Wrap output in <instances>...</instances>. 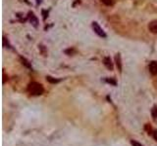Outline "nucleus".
<instances>
[{
    "label": "nucleus",
    "instance_id": "nucleus-1",
    "mask_svg": "<svg viewBox=\"0 0 157 146\" xmlns=\"http://www.w3.org/2000/svg\"><path fill=\"white\" fill-rule=\"evenodd\" d=\"M28 91L32 96H41L43 94V92H44V89H43L41 84L37 82H32L29 84Z\"/></svg>",
    "mask_w": 157,
    "mask_h": 146
},
{
    "label": "nucleus",
    "instance_id": "nucleus-2",
    "mask_svg": "<svg viewBox=\"0 0 157 146\" xmlns=\"http://www.w3.org/2000/svg\"><path fill=\"white\" fill-rule=\"evenodd\" d=\"M92 28L94 30V32L96 33L97 35H99L100 37L106 38V33L103 31V29L100 28L99 24L96 23V21H93V23H92Z\"/></svg>",
    "mask_w": 157,
    "mask_h": 146
},
{
    "label": "nucleus",
    "instance_id": "nucleus-3",
    "mask_svg": "<svg viewBox=\"0 0 157 146\" xmlns=\"http://www.w3.org/2000/svg\"><path fill=\"white\" fill-rule=\"evenodd\" d=\"M148 69H149L151 74L156 75L157 74V61H151L149 65H148Z\"/></svg>",
    "mask_w": 157,
    "mask_h": 146
},
{
    "label": "nucleus",
    "instance_id": "nucleus-4",
    "mask_svg": "<svg viewBox=\"0 0 157 146\" xmlns=\"http://www.w3.org/2000/svg\"><path fill=\"white\" fill-rule=\"evenodd\" d=\"M148 29H149L150 32L157 34V20L152 21L151 23L148 24Z\"/></svg>",
    "mask_w": 157,
    "mask_h": 146
},
{
    "label": "nucleus",
    "instance_id": "nucleus-5",
    "mask_svg": "<svg viewBox=\"0 0 157 146\" xmlns=\"http://www.w3.org/2000/svg\"><path fill=\"white\" fill-rule=\"evenodd\" d=\"M103 63H104V65H105L109 70H113V63H112V60H111V59L109 57H104Z\"/></svg>",
    "mask_w": 157,
    "mask_h": 146
},
{
    "label": "nucleus",
    "instance_id": "nucleus-6",
    "mask_svg": "<svg viewBox=\"0 0 157 146\" xmlns=\"http://www.w3.org/2000/svg\"><path fill=\"white\" fill-rule=\"evenodd\" d=\"M29 19H30V24H32L34 26V28H37L38 21H37V19L36 18V16H34L33 13H30V14H29Z\"/></svg>",
    "mask_w": 157,
    "mask_h": 146
},
{
    "label": "nucleus",
    "instance_id": "nucleus-7",
    "mask_svg": "<svg viewBox=\"0 0 157 146\" xmlns=\"http://www.w3.org/2000/svg\"><path fill=\"white\" fill-rule=\"evenodd\" d=\"M115 60H116V64H117L118 69H119V71H122V63H121V56H120V54L116 55Z\"/></svg>",
    "mask_w": 157,
    "mask_h": 146
},
{
    "label": "nucleus",
    "instance_id": "nucleus-8",
    "mask_svg": "<svg viewBox=\"0 0 157 146\" xmlns=\"http://www.w3.org/2000/svg\"><path fill=\"white\" fill-rule=\"evenodd\" d=\"M151 115H152V118H153L154 122L157 123V106H153V107H152Z\"/></svg>",
    "mask_w": 157,
    "mask_h": 146
},
{
    "label": "nucleus",
    "instance_id": "nucleus-9",
    "mask_svg": "<svg viewBox=\"0 0 157 146\" xmlns=\"http://www.w3.org/2000/svg\"><path fill=\"white\" fill-rule=\"evenodd\" d=\"M46 80L48 81L49 83H52V84H55V83H58L60 80L59 79H55L53 77H51V76H46Z\"/></svg>",
    "mask_w": 157,
    "mask_h": 146
},
{
    "label": "nucleus",
    "instance_id": "nucleus-10",
    "mask_svg": "<svg viewBox=\"0 0 157 146\" xmlns=\"http://www.w3.org/2000/svg\"><path fill=\"white\" fill-rule=\"evenodd\" d=\"M101 2L103 4H105V5H107V6H112L113 4H114L115 0H101Z\"/></svg>",
    "mask_w": 157,
    "mask_h": 146
},
{
    "label": "nucleus",
    "instance_id": "nucleus-11",
    "mask_svg": "<svg viewBox=\"0 0 157 146\" xmlns=\"http://www.w3.org/2000/svg\"><path fill=\"white\" fill-rule=\"evenodd\" d=\"M21 60H22V63H23L25 66H27L28 68H30L32 67V66H30V64L29 63V61L26 60V59H24V57H21Z\"/></svg>",
    "mask_w": 157,
    "mask_h": 146
},
{
    "label": "nucleus",
    "instance_id": "nucleus-12",
    "mask_svg": "<svg viewBox=\"0 0 157 146\" xmlns=\"http://www.w3.org/2000/svg\"><path fill=\"white\" fill-rule=\"evenodd\" d=\"M131 144H132L133 146H143L141 143L138 142V141H136V140H131Z\"/></svg>",
    "mask_w": 157,
    "mask_h": 146
},
{
    "label": "nucleus",
    "instance_id": "nucleus-13",
    "mask_svg": "<svg viewBox=\"0 0 157 146\" xmlns=\"http://www.w3.org/2000/svg\"><path fill=\"white\" fill-rule=\"evenodd\" d=\"M106 82H107V83H109V84H112L113 86H116V84H117V83H116V81H115V80H113V79H111V78H110V79L107 78V79H106Z\"/></svg>",
    "mask_w": 157,
    "mask_h": 146
},
{
    "label": "nucleus",
    "instance_id": "nucleus-14",
    "mask_svg": "<svg viewBox=\"0 0 157 146\" xmlns=\"http://www.w3.org/2000/svg\"><path fill=\"white\" fill-rule=\"evenodd\" d=\"M145 130L148 131V132H147L148 135H149V134H150V135H152V132H151V131H152L151 127H150L149 125H146V126H145Z\"/></svg>",
    "mask_w": 157,
    "mask_h": 146
},
{
    "label": "nucleus",
    "instance_id": "nucleus-15",
    "mask_svg": "<svg viewBox=\"0 0 157 146\" xmlns=\"http://www.w3.org/2000/svg\"><path fill=\"white\" fill-rule=\"evenodd\" d=\"M152 135H153L154 139L157 141V131H152Z\"/></svg>",
    "mask_w": 157,
    "mask_h": 146
},
{
    "label": "nucleus",
    "instance_id": "nucleus-16",
    "mask_svg": "<svg viewBox=\"0 0 157 146\" xmlns=\"http://www.w3.org/2000/svg\"><path fill=\"white\" fill-rule=\"evenodd\" d=\"M37 5H38V4L41 3V0H37Z\"/></svg>",
    "mask_w": 157,
    "mask_h": 146
}]
</instances>
